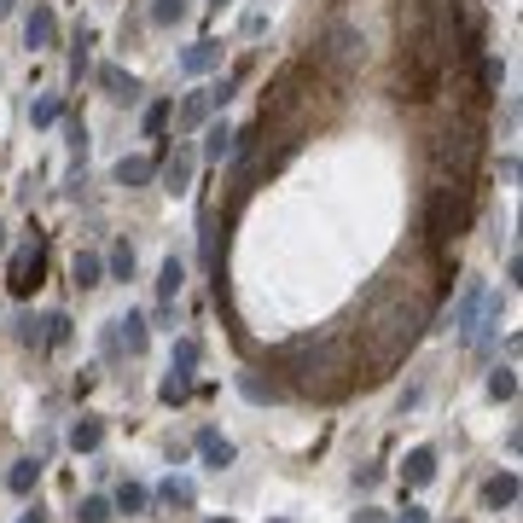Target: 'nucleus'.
Instances as JSON below:
<instances>
[{
	"mask_svg": "<svg viewBox=\"0 0 523 523\" xmlns=\"http://www.w3.org/2000/svg\"><path fill=\"white\" fill-rule=\"evenodd\" d=\"M285 390L297 395H314V402H331V395H343L355 378H349V355L331 338H297L291 355H285Z\"/></svg>",
	"mask_w": 523,
	"mask_h": 523,
	"instance_id": "nucleus-1",
	"label": "nucleus"
},
{
	"mask_svg": "<svg viewBox=\"0 0 523 523\" xmlns=\"http://www.w3.org/2000/svg\"><path fill=\"white\" fill-rule=\"evenodd\" d=\"M465 227H471V186L465 181H436L431 198H424V239H431V250L459 245Z\"/></svg>",
	"mask_w": 523,
	"mask_h": 523,
	"instance_id": "nucleus-2",
	"label": "nucleus"
},
{
	"mask_svg": "<svg viewBox=\"0 0 523 523\" xmlns=\"http://www.w3.org/2000/svg\"><path fill=\"white\" fill-rule=\"evenodd\" d=\"M431 157H436V169H454V181H471V169H477V157H483V140H477L471 122H459V129L436 134Z\"/></svg>",
	"mask_w": 523,
	"mask_h": 523,
	"instance_id": "nucleus-3",
	"label": "nucleus"
},
{
	"mask_svg": "<svg viewBox=\"0 0 523 523\" xmlns=\"http://www.w3.org/2000/svg\"><path fill=\"white\" fill-rule=\"evenodd\" d=\"M146 343H152V326H146V314H117L110 320V349H129V355H146Z\"/></svg>",
	"mask_w": 523,
	"mask_h": 523,
	"instance_id": "nucleus-4",
	"label": "nucleus"
},
{
	"mask_svg": "<svg viewBox=\"0 0 523 523\" xmlns=\"http://www.w3.org/2000/svg\"><path fill=\"white\" fill-rule=\"evenodd\" d=\"M53 41H58V18H53L47 0H36V12L24 18V47H29V53H47Z\"/></svg>",
	"mask_w": 523,
	"mask_h": 523,
	"instance_id": "nucleus-5",
	"label": "nucleus"
},
{
	"mask_svg": "<svg viewBox=\"0 0 523 523\" xmlns=\"http://www.w3.org/2000/svg\"><path fill=\"white\" fill-rule=\"evenodd\" d=\"M326 65H338V70H349V65H355V58H361V36H355V29H349V24H331L326 29Z\"/></svg>",
	"mask_w": 523,
	"mask_h": 523,
	"instance_id": "nucleus-6",
	"label": "nucleus"
},
{
	"mask_svg": "<svg viewBox=\"0 0 523 523\" xmlns=\"http://www.w3.org/2000/svg\"><path fill=\"white\" fill-rule=\"evenodd\" d=\"M239 395H245V402H256V407H267V402H279V395H285V384H279L274 372L250 367V372H239Z\"/></svg>",
	"mask_w": 523,
	"mask_h": 523,
	"instance_id": "nucleus-7",
	"label": "nucleus"
},
{
	"mask_svg": "<svg viewBox=\"0 0 523 523\" xmlns=\"http://www.w3.org/2000/svg\"><path fill=\"white\" fill-rule=\"evenodd\" d=\"M193 169H198V152H193V146H181V152H174L169 163H163V193L181 198L186 186H193Z\"/></svg>",
	"mask_w": 523,
	"mask_h": 523,
	"instance_id": "nucleus-8",
	"label": "nucleus"
},
{
	"mask_svg": "<svg viewBox=\"0 0 523 523\" xmlns=\"http://www.w3.org/2000/svg\"><path fill=\"white\" fill-rule=\"evenodd\" d=\"M210 110H215V105H210V93H204V88H198V93H186V99L174 105V129H181V134L204 129V122H210Z\"/></svg>",
	"mask_w": 523,
	"mask_h": 523,
	"instance_id": "nucleus-9",
	"label": "nucleus"
},
{
	"mask_svg": "<svg viewBox=\"0 0 523 523\" xmlns=\"http://www.w3.org/2000/svg\"><path fill=\"white\" fill-rule=\"evenodd\" d=\"M198 454H204V465H210V471H227L233 459H239V448H233L221 431H198Z\"/></svg>",
	"mask_w": 523,
	"mask_h": 523,
	"instance_id": "nucleus-10",
	"label": "nucleus"
},
{
	"mask_svg": "<svg viewBox=\"0 0 523 523\" xmlns=\"http://www.w3.org/2000/svg\"><path fill=\"white\" fill-rule=\"evenodd\" d=\"M483 506H488V512H506V506H518V471H495V477L483 483Z\"/></svg>",
	"mask_w": 523,
	"mask_h": 523,
	"instance_id": "nucleus-11",
	"label": "nucleus"
},
{
	"mask_svg": "<svg viewBox=\"0 0 523 523\" xmlns=\"http://www.w3.org/2000/svg\"><path fill=\"white\" fill-rule=\"evenodd\" d=\"M215 65H221V41H210V36L193 41V47L181 53V70H186V76H204V70H215Z\"/></svg>",
	"mask_w": 523,
	"mask_h": 523,
	"instance_id": "nucleus-12",
	"label": "nucleus"
},
{
	"mask_svg": "<svg viewBox=\"0 0 523 523\" xmlns=\"http://www.w3.org/2000/svg\"><path fill=\"white\" fill-rule=\"evenodd\" d=\"M41 245L36 250H18V256H12V291H18V297H29V285H36L41 279Z\"/></svg>",
	"mask_w": 523,
	"mask_h": 523,
	"instance_id": "nucleus-13",
	"label": "nucleus"
},
{
	"mask_svg": "<svg viewBox=\"0 0 523 523\" xmlns=\"http://www.w3.org/2000/svg\"><path fill=\"white\" fill-rule=\"evenodd\" d=\"M99 88L110 93V99H122V105L140 99V82H134V76L122 70V65H99Z\"/></svg>",
	"mask_w": 523,
	"mask_h": 523,
	"instance_id": "nucleus-14",
	"label": "nucleus"
},
{
	"mask_svg": "<svg viewBox=\"0 0 523 523\" xmlns=\"http://www.w3.org/2000/svg\"><path fill=\"white\" fill-rule=\"evenodd\" d=\"M477 309H483V285L471 279L465 291H459V303H454V331H459V338L471 331V320H477Z\"/></svg>",
	"mask_w": 523,
	"mask_h": 523,
	"instance_id": "nucleus-15",
	"label": "nucleus"
},
{
	"mask_svg": "<svg viewBox=\"0 0 523 523\" xmlns=\"http://www.w3.org/2000/svg\"><path fill=\"white\" fill-rule=\"evenodd\" d=\"M181 285H186V262H181V256H163V267H157V297L174 303V297H181Z\"/></svg>",
	"mask_w": 523,
	"mask_h": 523,
	"instance_id": "nucleus-16",
	"label": "nucleus"
},
{
	"mask_svg": "<svg viewBox=\"0 0 523 523\" xmlns=\"http://www.w3.org/2000/svg\"><path fill=\"white\" fill-rule=\"evenodd\" d=\"M157 500H163L169 512H186V506L198 500V488H193V477H163V488H157Z\"/></svg>",
	"mask_w": 523,
	"mask_h": 523,
	"instance_id": "nucleus-17",
	"label": "nucleus"
},
{
	"mask_svg": "<svg viewBox=\"0 0 523 523\" xmlns=\"http://www.w3.org/2000/svg\"><path fill=\"white\" fill-rule=\"evenodd\" d=\"M402 477L413 483V488H424V483L436 477V448H413V454H407V465H402Z\"/></svg>",
	"mask_w": 523,
	"mask_h": 523,
	"instance_id": "nucleus-18",
	"label": "nucleus"
},
{
	"mask_svg": "<svg viewBox=\"0 0 523 523\" xmlns=\"http://www.w3.org/2000/svg\"><path fill=\"white\" fill-rule=\"evenodd\" d=\"M146 18L157 24V29H174V24H186L193 18V0H152V12Z\"/></svg>",
	"mask_w": 523,
	"mask_h": 523,
	"instance_id": "nucleus-19",
	"label": "nucleus"
},
{
	"mask_svg": "<svg viewBox=\"0 0 523 523\" xmlns=\"http://www.w3.org/2000/svg\"><path fill=\"white\" fill-rule=\"evenodd\" d=\"M70 274H76V285H82V291H93V285H105V262L93 256V250H76Z\"/></svg>",
	"mask_w": 523,
	"mask_h": 523,
	"instance_id": "nucleus-20",
	"label": "nucleus"
},
{
	"mask_svg": "<svg viewBox=\"0 0 523 523\" xmlns=\"http://www.w3.org/2000/svg\"><path fill=\"white\" fill-rule=\"evenodd\" d=\"M36 483H41V459H18V465L6 471V488H12V495H36Z\"/></svg>",
	"mask_w": 523,
	"mask_h": 523,
	"instance_id": "nucleus-21",
	"label": "nucleus"
},
{
	"mask_svg": "<svg viewBox=\"0 0 523 523\" xmlns=\"http://www.w3.org/2000/svg\"><path fill=\"white\" fill-rule=\"evenodd\" d=\"M152 174H157L152 157H122V163H117V186H146Z\"/></svg>",
	"mask_w": 523,
	"mask_h": 523,
	"instance_id": "nucleus-22",
	"label": "nucleus"
},
{
	"mask_svg": "<svg viewBox=\"0 0 523 523\" xmlns=\"http://www.w3.org/2000/svg\"><path fill=\"white\" fill-rule=\"evenodd\" d=\"M204 157H210V163L233 157V129H227V122H210V129H204Z\"/></svg>",
	"mask_w": 523,
	"mask_h": 523,
	"instance_id": "nucleus-23",
	"label": "nucleus"
},
{
	"mask_svg": "<svg viewBox=\"0 0 523 523\" xmlns=\"http://www.w3.org/2000/svg\"><path fill=\"white\" fill-rule=\"evenodd\" d=\"M245 76H250V65H233V70H227V76H221V82H215V88H204V93H210V105L221 110V105H227V99H233V93H239V88H245Z\"/></svg>",
	"mask_w": 523,
	"mask_h": 523,
	"instance_id": "nucleus-24",
	"label": "nucleus"
},
{
	"mask_svg": "<svg viewBox=\"0 0 523 523\" xmlns=\"http://www.w3.org/2000/svg\"><path fill=\"white\" fill-rule=\"evenodd\" d=\"M58 343H70V314H41V349H58Z\"/></svg>",
	"mask_w": 523,
	"mask_h": 523,
	"instance_id": "nucleus-25",
	"label": "nucleus"
},
{
	"mask_svg": "<svg viewBox=\"0 0 523 523\" xmlns=\"http://www.w3.org/2000/svg\"><path fill=\"white\" fill-rule=\"evenodd\" d=\"M58 117H65V99H58V93H41V99L29 105V122H36V129H53Z\"/></svg>",
	"mask_w": 523,
	"mask_h": 523,
	"instance_id": "nucleus-26",
	"label": "nucleus"
},
{
	"mask_svg": "<svg viewBox=\"0 0 523 523\" xmlns=\"http://www.w3.org/2000/svg\"><path fill=\"white\" fill-rule=\"evenodd\" d=\"M146 506H152V488H146V483H122V488H117V512L134 518V512H146Z\"/></svg>",
	"mask_w": 523,
	"mask_h": 523,
	"instance_id": "nucleus-27",
	"label": "nucleus"
},
{
	"mask_svg": "<svg viewBox=\"0 0 523 523\" xmlns=\"http://www.w3.org/2000/svg\"><path fill=\"white\" fill-rule=\"evenodd\" d=\"M157 395H163L169 407H181L186 395H193V372H174V367H169V378H163V384H157Z\"/></svg>",
	"mask_w": 523,
	"mask_h": 523,
	"instance_id": "nucleus-28",
	"label": "nucleus"
},
{
	"mask_svg": "<svg viewBox=\"0 0 523 523\" xmlns=\"http://www.w3.org/2000/svg\"><path fill=\"white\" fill-rule=\"evenodd\" d=\"M99 442H105V424H99V419H82V424L70 431V448H76V454H93Z\"/></svg>",
	"mask_w": 523,
	"mask_h": 523,
	"instance_id": "nucleus-29",
	"label": "nucleus"
},
{
	"mask_svg": "<svg viewBox=\"0 0 523 523\" xmlns=\"http://www.w3.org/2000/svg\"><path fill=\"white\" fill-rule=\"evenodd\" d=\"M110 279H134V245L129 239H117V245H110Z\"/></svg>",
	"mask_w": 523,
	"mask_h": 523,
	"instance_id": "nucleus-30",
	"label": "nucleus"
},
{
	"mask_svg": "<svg viewBox=\"0 0 523 523\" xmlns=\"http://www.w3.org/2000/svg\"><path fill=\"white\" fill-rule=\"evenodd\" d=\"M110 512H117V506H110L105 495H88L82 506H76V523H110Z\"/></svg>",
	"mask_w": 523,
	"mask_h": 523,
	"instance_id": "nucleus-31",
	"label": "nucleus"
},
{
	"mask_svg": "<svg viewBox=\"0 0 523 523\" xmlns=\"http://www.w3.org/2000/svg\"><path fill=\"white\" fill-rule=\"evenodd\" d=\"M88 47H93V29L82 24V29H76V47H70V82H82V70H88Z\"/></svg>",
	"mask_w": 523,
	"mask_h": 523,
	"instance_id": "nucleus-32",
	"label": "nucleus"
},
{
	"mask_svg": "<svg viewBox=\"0 0 523 523\" xmlns=\"http://www.w3.org/2000/svg\"><path fill=\"white\" fill-rule=\"evenodd\" d=\"M488 395H495V402H512V395H518V372L495 367V372H488Z\"/></svg>",
	"mask_w": 523,
	"mask_h": 523,
	"instance_id": "nucleus-33",
	"label": "nucleus"
},
{
	"mask_svg": "<svg viewBox=\"0 0 523 523\" xmlns=\"http://www.w3.org/2000/svg\"><path fill=\"white\" fill-rule=\"evenodd\" d=\"M65 146H70L76 163L88 157V122H82V117H70V122H65Z\"/></svg>",
	"mask_w": 523,
	"mask_h": 523,
	"instance_id": "nucleus-34",
	"label": "nucleus"
},
{
	"mask_svg": "<svg viewBox=\"0 0 523 523\" xmlns=\"http://www.w3.org/2000/svg\"><path fill=\"white\" fill-rule=\"evenodd\" d=\"M174 117V99H157L152 110H146V134H163V122Z\"/></svg>",
	"mask_w": 523,
	"mask_h": 523,
	"instance_id": "nucleus-35",
	"label": "nucleus"
},
{
	"mask_svg": "<svg viewBox=\"0 0 523 523\" xmlns=\"http://www.w3.org/2000/svg\"><path fill=\"white\" fill-rule=\"evenodd\" d=\"M193 367H198V343L181 338V343H174V372H193Z\"/></svg>",
	"mask_w": 523,
	"mask_h": 523,
	"instance_id": "nucleus-36",
	"label": "nucleus"
},
{
	"mask_svg": "<svg viewBox=\"0 0 523 523\" xmlns=\"http://www.w3.org/2000/svg\"><path fill=\"white\" fill-rule=\"evenodd\" d=\"M198 233H204V262L215 267V215L204 210V221H198Z\"/></svg>",
	"mask_w": 523,
	"mask_h": 523,
	"instance_id": "nucleus-37",
	"label": "nucleus"
},
{
	"mask_svg": "<svg viewBox=\"0 0 523 523\" xmlns=\"http://www.w3.org/2000/svg\"><path fill=\"white\" fill-rule=\"evenodd\" d=\"M506 82V65L500 58H483V88H500Z\"/></svg>",
	"mask_w": 523,
	"mask_h": 523,
	"instance_id": "nucleus-38",
	"label": "nucleus"
},
{
	"mask_svg": "<svg viewBox=\"0 0 523 523\" xmlns=\"http://www.w3.org/2000/svg\"><path fill=\"white\" fill-rule=\"evenodd\" d=\"M378 483H384V471H378V465H361V471H355V488H367V495H372Z\"/></svg>",
	"mask_w": 523,
	"mask_h": 523,
	"instance_id": "nucleus-39",
	"label": "nucleus"
},
{
	"mask_svg": "<svg viewBox=\"0 0 523 523\" xmlns=\"http://www.w3.org/2000/svg\"><path fill=\"white\" fill-rule=\"evenodd\" d=\"M395 523H431V512H424V506H407V512L395 518Z\"/></svg>",
	"mask_w": 523,
	"mask_h": 523,
	"instance_id": "nucleus-40",
	"label": "nucleus"
},
{
	"mask_svg": "<svg viewBox=\"0 0 523 523\" xmlns=\"http://www.w3.org/2000/svg\"><path fill=\"white\" fill-rule=\"evenodd\" d=\"M355 523H384V512H372V506H367V512H355Z\"/></svg>",
	"mask_w": 523,
	"mask_h": 523,
	"instance_id": "nucleus-41",
	"label": "nucleus"
},
{
	"mask_svg": "<svg viewBox=\"0 0 523 523\" xmlns=\"http://www.w3.org/2000/svg\"><path fill=\"white\" fill-rule=\"evenodd\" d=\"M24 523H47V512H41V506H29V512H24Z\"/></svg>",
	"mask_w": 523,
	"mask_h": 523,
	"instance_id": "nucleus-42",
	"label": "nucleus"
},
{
	"mask_svg": "<svg viewBox=\"0 0 523 523\" xmlns=\"http://www.w3.org/2000/svg\"><path fill=\"white\" fill-rule=\"evenodd\" d=\"M12 6H18V0H0V18H6V12H12Z\"/></svg>",
	"mask_w": 523,
	"mask_h": 523,
	"instance_id": "nucleus-43",
	"label": "nucleus"
},
{
	"mask_svg": "<svg viewBox=\"0 0 523 523\" xmlns=\"http://www.w3.org/2000/svg\"><path fill=\"white\" fill-rule=\"evenodd\" d=\"M0 250H6V221H0Z\"/></svg>",
	"mask_w": 523,
	"mask_h": 523,
	"instance_id": "nucleus-44",
	"label": "nucleus"
},
{
	"mask_svg": "<svg viewBox=\"0 0 523 523\" xmlns=\"http://www.w3.org/2000/svg\"><path fill=\"white\" fill-rule=\"evenodd\" d=\"M210 6H215V12H221V6H227V0H210Z\"/></svg>",
	"mask_w": 523,
	"mask_h": 523,
	"instance_id": "nucleus-45",
	"label": "nucleus"
},
{
	"mask_svg": "<svg viewBox=\"0 0 523 523\" xmlns=\"http://www.w3.org/2000/svg\"><path fill=\"white\" fill-rule=\"evenodd\" d=\"M210 523H227V518H210Z\"/></svg>",
	"mask_w": 523,
	"mask_h": 523,
	"instance_id": "nucleus-46",
	"label": "nucleus"
},
{
	"mask_svg": "<svg viewBox=\"0 0 523 523\" xmlns=\"http://www.w3.org/2000/svg\"><path fill=\"white\" fill-rule=\"evenodd\" d=\"M274 523H285V518H274Z\"/></svg>",
	"mask_w": 523,
	"mask_h": 523,
	"instance_id": "nucleus-47",
	"label": "nucleus"
}]
</instances>
